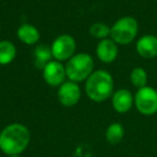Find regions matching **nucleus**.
I'll return each instance as SVG.
<instances>
[{
  "label": "nucleus",
  "mask_w": 157,
  "mask_h": 157,
  "mask_svg": "<svg viewBox=\"0 0 157 157\" xmlns=\"http://www.w3.org/2000/svg\"><path fill=\"white\" fill-rule=\"evenodd\" d=\"M17 38L23 43L33 45L40 40V33L33 25L30 24H23L17 29Z\"/></svg>",
  "instance_id": "obj_12"
},
{
  "label": "nucleus",
  "mask_w": 157,
  "mask_h": 157,
  "mask_svg": "<svg viewBox=\"0 0 157 157\" xmlns=\"http://www.w3.org/2000/svg\"><path fill=\"white\" fill-rule=\"evenodd\" d=\"M66 74L72 82H82L87 80L94 70V60L92 56L86 53H78L73 55L66 65Z\"/></svg>",
  "instance_id": "obj_3"
},
{
  "label": "nucleus",
  "mask_w": 157,
  "mask_h": 157,
  "mask_svg": "<svg viewBox=\"0 0 157 157\" xmlns=\"http://www.w3.org/2000/svg\"><path fill=\"white\" fill-rule=\"evenodd\" d=\"M124 133V127L120 123H113L108 127L107 131H105V138H107V141L110 144L115 145V144L120 143L122 141Z\"/></svg>",
  "instance_id": "obj_15"
},
{
  "label": "nucleus",
  "mask_w": 157,
  "mask_h": 157,
  "mask_svg": "<svg viewBox=\"0 0 157 157\" xmlns=\"http://www.w3.org/2000/svg\"><path fill=\"white\" fill-rule=\"evenodd\" d=\"M58 100L63 107H73L81 98V90L78 83L72 81L63 82L57 92Z\"/></svg>",
  "instance_id": "obj_7"
},
{
  "label": "nucleus",
  "mask_w": 157,
  "mask_h": 157,
  "mask_svg": "<svg viewBox=\"0 0 157 157\" xmlns=\"http://www.w3.org/2000/svg\"><path fill=\"white\" fill-rule=\"evenodd\" d=\"M66 76V68L58 60H51L43 68L44 81L51 86H60Z\"/></svg>",
  "instance_id": "obj_8"
},
{
  "label": "nucleus",
  "mask_w": 157,
  "mask_h": 157,
  "mask_svg": "<svg viewBox=\"0 0 157 157\" xmlns=\"http://www.w3.org/2000/svg\"><path fill=\"white\" fill-rule=\"evenodd\" d=\"M90 33L92 37L97 38V39H105L111 33V28L107 24L103 23H95L90 26Z\"/></svg>",
  "instance_id": "obj_17"
},
{
  "label": "nucleus",
  "mask_w": 157,
  "mask_h": 157,
  "mask_svg": "<svg viewBox=\"0 0 157 157\" xmlns=\"http://www.w3.org/2000/svg\"><path fill=\"white\" fill-rule=\"evenodd\" d=\"M76 48V43L73 37L70 35H61L54 40L51 51H52V56L55 60L63 61L68 60L73 56Z\"/></svg>",
  "instance_id": "obj_6"
},
{
  "label": "nucleus",
  "mask_w": 157,
  "mask_h": 157,
  "mask_svg": "<svg viewBox=\"0 0 157 157\" xmlns=\"http://www.w3.org/2000/svg\"><path fill=\"white\" fill-rule=\"evenodd\" d=\"M137 53L146 59L157 56V37L153 35H145L138 40L136 44Z\"/></svg>",
  "instance_id": "obj_10"
},
{
  "label": "nucleus",
  "mask_w": 157,
  "mask_h": 157,
  "mask_svg": "<svg viewBox=\"0 0 157 157\" xmlns=\"http://www.w3.org/2000/svg\"><path fill=\"white\" fill-rule=\"evenodd\" d=\"M97 57L100 61L105 63H110L114 61L117 57L118 48L117 44L112 39H103L98 43L96 48Z\"/></svg>",
  "instance_id": "obj_9"
},
{
  "label": "nucleus",
  "mask_w": 157,
  "mask_h": 157,
  "mask_svg": "<svg viewBox=\"0 0 157 157\" xmlns=\"http://www.w3.org/2000/svg\"><path fill=\"white\" fill-rule=\"evenodd\" d=\"M137 110L143 115H153L157 112V92L152 87L139 88L135 96Z\"/></svg>",
  "instance_id": "obj_5"
},
{
  "label": "nucleus",
  "mask_w": 157,
  "mask_h": 157,
  "mask_svg": "<svg viewBox=\"0 0 157 157\" xmlns=\"http://www.w3.org/2000/svg\"><path fill=\"white\" fill-rule=\"evenodd\" d=\"M16 48L11 41H0V65H9L15 59Z\"/></svg>",
  "instance_id": "obj_13"
},
{
  "label": "nucleus",
  "mask_w": 157,
  "mask_h": 157,
  "mask_svg": "<svg viewBox=\"0 0 157 157\" xmlns=\"http://www.w3.org/2000/svg\"><path fill=\"white\" fill-rule=\"evenodd\" d=\"M30 132L22 124H11L0 132V150L9 156L20 155L28 146Z\"/></svg>",
  "instance_id": "obj_1"
},
{
  "label": "nucleus",
  "mask_w": 157,
  "mask_h": 157,
  "mask_svg": "<svg viewBox=\"0 0 157 157\" xmlns=\"http://www.w3.org/2000/svg\"><path fill=\"white\" fill-rule=\"evenodd\" d=\"M135 98L131 93L127 90H120L115 92L112 96V105L114 110L118 113H126L131 109Z\"/></svg>",
  "instance_id": "obj_11"
},
{
  "label": "nucleus",
  "mask_w": 157,
  "mask_h": 157,
  "mask_svg": "<svg viewBox=\"0 0 157 157\" xmlns=\"http://www.w3.org/2000/svg\"><path fill=\"white\" fill-rule=\"evenodd\" d=\"M86 95L95 102L107 100L113 93V78L105 70H96L86 80Z\"/></svg>",
  "instance_id": "obj_2"
},
{
  "label": "nucleus",
  "mask_w": 157,
  "mask_h": 157,
  "mask_svg": "<svg viewBox=\"0 0 157 157\" xmlns=\"http://www.w3.org/2000/svg\"><path fill=\"white\" fill-rule=\"evenodd\" d=\"M130 81L136 87H145L146 83H147V74H146L145 70L141 67L135 68L130 73Z\"/></svg>",
  "instance_id": "obj_16"
},
{
  "label": "nucleus",
  "mask_w": 157,
  "mask_h": 157,
  "mask_svg": "<svg viewBox=\"0 0 157 157\" xmlns=\"http://www.w3.org/2000/svg\"><path fill=\"white\" fill-rule=\"evenodd\" d=\"M10 157H20L18 155H14V156H10Z\"/></svg>",
  "instance_id": "obj_18"
},
{
  "label": "nucleus",
  "mask_w": 157,
  "mask_h": 157,
  "mask_svg": "<svg viewBox=\"0 0 157 157\" xmlns=\"http://www.w3.org/2000/svg\"><path fill=\"white\" fill-rule=\"evenodd\" d=\"M33 56H35V65L39 69H43L46 63H50L51 58L53 57L51 48L44 45V44H40L35 48Z\"/></svg>",
  "instance_id": "obj_14"
},
{
  "label": "nucleus",
  "mask_w": 157,
  "mask_h": 157,
  "mask_svg": "<svg viewBox=\"0 0 157 157\" xmlns=\"http://www.w3.org/2000/svg\"><path fill=\"white\" fill-rule=\"evenodd\" d=\"M138 33V22L132 16H124L111 27V39L116 44L126 45L135 40Z\"/></svg>",
  "instance_id": "obj_4"
}]
</instances>
